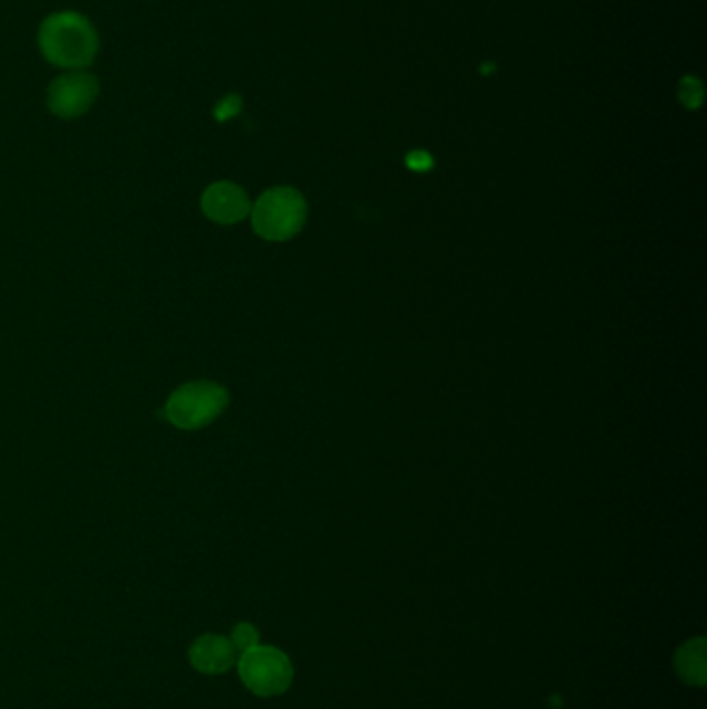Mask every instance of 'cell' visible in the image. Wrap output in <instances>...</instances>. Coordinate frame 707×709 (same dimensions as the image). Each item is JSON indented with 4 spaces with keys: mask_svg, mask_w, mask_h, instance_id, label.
Wrapping results in <instances>:
<instances>
[{
    "mask_svg": "<svg viewBox=\"0 0 707 709\" xmlns=\"http://www.w3.org/2000/svg\"><path fill=\"white\" fill-rule=\"evenodd\" d=\"M241 111V98L239 96H227L218 106H216V118L227 121Z\"/></svg>",
    "mask_w": 707,
    "mask_h": 709,
    "instance_id": "cell-12",
    "label": "cell"
},
{
    "mask_svg": "<svg viewBox=\"0 0 707 709\" xmlns=\"http://www.w3.org/2000/svg\"><path fill=\"white\" fill-rule=\"evenodd\" d=\"M678 98L687 108H699L704 102V85L697 77H685L678 83Z\"/></svg>",
    "mask_w": 707,
    "mask_h": 709,
    "instance_id": "cell-9",
    "label": "cell"
},
{
    "mask_svg": "<svg viewBox=\"0 0 707 709\" xmlns=\"http://www.w3.org/2000/svg\"><path fill=\"white\" fill-rule=\"evenodd\" d=\"M675 668L678 678L685 685L704 687L707 682V642L704 637L692 639L678 647L675 656Z\"/></svg>",
    "mask_w": 707,
    "mask_h": 709,
    "instance_id": "cell-8",
    "label": "cell"
},
{
    "mask_svg": "<svg viewBox=\"0 0 707 709\" xmlns=\"http://www.w3.org/2000/svg\"><path fill=\"white\" fill-rule=\"evenodd\" d=\"M305 218L308 204L293 187H274L251 208L253 231L266 241L293 239L303 229Z\"/></svg>",
    "mask_w": 707,
    "mask_h": 709,
    "instance_id": "cell-2",
    "label": "cell"
},
{
    "mask_svg": "<svg viewBox=\"0 0 707 709\" xmlns=\"http://www.w3.org/2000/svg\"><path fill=\"white\" fill-rule=\"evenodd\" d=\"M407 166L415 173H426L434 166V158L429 156L426 149H415L407 156Z\"/></svg>",
    "mask_w": 707,
    "mask_h": 709,
    "instance_id": "cell-11",
    "label": "cell"
},
{
    "mask_svg": "<svg viewBox=\"0 0 707 709\" xmlns=\"http://www.w3.org/2000/svg\"><path fill=\"white\" fill-rule=\"evenodd\" d=\"M229 405V393L215 382H191L175 390L166 403V417L181 429L212 424Z\"/></svg>",
    "mask_w": 707,
    "mask_h": 709,
    "instance_id": "cell-4",
    "label": "cell"
},
{
    "mask_svg": "<svg viewBox=\"0 0 707 709\" xmlns=\"http://www.w3.org/2000/svg\"><path fill=\"white\" fill-rule=\"evenodd\" d=\"M231 644L237 651L243 654L247 649L260 645V633L249 623H239L237 627L232 628Z\"/></svg>",
    "mask_w": 707,
    "mask_h": 709,
    "instance_id": "cell-10",
    "label": "cell"
},
{
    "mask_svg": "<svg viewBox=\"0 0 707 709\" xmlns=\"http://www.w3.org/2000/svg\"><path fill=\"white\" fill-rule=\"evenodd\" d=\"M237 668L247 689L266 699L287 694L295 677L289 656L270 645H256L243 651Z\"/></svg>",
    "mask_w": 707,
    "mask_h": 709,
    "instance_id": "cell-3",
    "label": "cell"
},
{
    "mask_svg": "<svg viewBox=\"0 0 707 709\" xmlns=\"http://www.w3.org/2000/svg\"><path fill=\"white\" fill-rule=\"evenodd\" d=\"M201 210L215 222L235 225V222H241L251 212V204L241 187L222 181L210 185L204 191Z\"/></svg>",
    "mask_w": 707,
    "mask_h": 709,
    "instance_id": "cell-6",
    "label": "cell"
},
{
    "mask_svg": "<svg viewBox=\"0 0 707 709\" xmlns=\"http://www.w3.org/2000/svg\"><path fill=\"white\" fill-rule=\"evenodd\" d=\"M189 661L201 675H222L237 664V649L227 637L204 635L189 647Z\"/></svg>",
    "mask_w": 707,
    "mask_h": 709,
    "instance_id": "cell-7",
    "label": "cell"
},
{
    "mask_svg": "<svg viewBox=\"0 0 707 709\" xmlns=\"http://www.w3.org/2000/svg\"><path fill=\"white\" fill-rule=\"evenodd\" d=\"M100 83L94 75L73 71L61 75L49 87L50 111L61 118H75L92 108L98 96Z\"/></svg>",
    "mask_w": 707,
    "mask_h": 709,
    "instance_id": "cell-5",
    "label": "cell"
},
{
    "mask_svg": "<svg viewBox=\"0 0 707 709\" xmlns=\"http://www.w3.org/2000/svg\"><path fill=\"white\" fill-rule=\"evenodd\" d=\"M42 54L52 65L83 69L92 65L98 52V33L80 13H54L38 33Z\"/></svg>",
    "mask_w": 707,
    "mask_h": 709,
    "instance_id": "cell-1",
    "label": "cell"
}]
</instances>
